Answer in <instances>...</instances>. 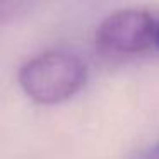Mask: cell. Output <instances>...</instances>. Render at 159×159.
<instances>
[{"mask_svg": "<svg viewBox=\"0 0 159 159\" xmlns=\"http://www.w3.org/2000/svg\"><path fill=\"white\" fill-rule=\"evenodd\" d=\"M19 84L38 104H58L75 96L87 80V65L74 53L48 52L19 70Z\"/></svg>", "mask_w": 159, "mask_h": 159, "instance_id": "obj_1", "label": "cell"}, {"mask_svg": "<svg viewBox=\"0 0 159 159\" xmlns=\"http://www.w3.org/2000/svg\"><path fill=\"white\" fill-rule=\"evenodd\" d=\"M156 21L144 9H121L110 14L96 31V48L106 57L137 55L154 45Z\"/></svg>", "mask_w": 159, "mask_h": 159, "instance_id": "obj_2", "label": "cell"}, {"mask_svg": "<svg viewBox=\"0 0 159 159\" xmlns=\"http://www.w3.org/2000/svg\"><path fill=\"white\" fill-rule=\"evenodd\" d=\"M135 159H159V142L156 145H152L149 151H145L140 156H137Z\"/></svg>", "mask_w": 159, "mask_h": 159, "instance_id": "obj_3", "label": "cell"}, {"mask_svg": "<svg viewBox=\"0 0 159 159\" xmlns=\"http://www.w3.org/2000/svg\"><path fill=\"white\" fill-rule=\"evenodd\" d=\"M154 43L159 46V22H156V36H154Z\"/></svg>", "mask_w": 159, "mask_h": 159, "instance_id": "obj_4", "label": "cell"}]
</instances>
